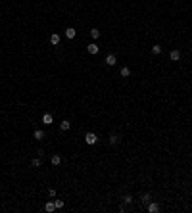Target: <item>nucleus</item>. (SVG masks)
I'll list each match as a JSON object with an SVG mask.
<instances>
[{
	"label": "nucleus",
	"mask_w": 192,
	"mask_h": 213,
	"mask_svg": "<svg viewBox=\"0 0 192 213\" xmlns=\"http://www.w3.org/2000/svg\"><path fill=\"white\" fill-rule=\"evenodd\" d=\"M85 142H87L89 146L96 144V142H98V136H96V133H87V135H85Z\"/></svg>",
	"instance_id": "1"
},
{
	"label": "nucleus",
	"mask_w": 192,
	"mask_h": 213,
	"mask_svg": "<svg viewBox=\"0 0 192 213\" xmlns=\"http://www.w3.org/2000/svg\"><path fill=\"white\" fill-rule=\"evenodd\" d=\"M115 64H117V56H115V54H108V56H106V65L113 67Z\"/></svg>",
	"instance_id": "2"
},
{
	"label": "nucleus",
	"mask_w": 192,
	"mask_h": 213,
	"mask_svg": "<svg viewBox=\"0 0 192 213\" xmlns=\"http://www.w3.org/2000/svg\"><path fill=\"white\" fill-rule=\"evenodd\" d=\"M161 207L160 204H156V202H148V213H158Z\"/></svg>",
	"instance_id": "3"
},
{
	"label": "nucleus",
	"mask_w": 192,
	"mask_h": 213,
	"mask_svg": "<svg viewBox=\"0 0 192 213\" xmlns=\"http://www.w3.org/2000/svg\"><path fill=\"white\" fill-rule=\"evenodd\" d=\"M87 50H89V54H92V56H94V54H98V52H100V46L96 44V42H90V44L87 46Z\"/></svg>",
	"instance_id": "4"
},
{
	"label": "nucleus",
	"mask_w": 192,
	"mask_h": 213,
	"mask_svg": "<svg viewBox=\"0 0 192 213\" xmlns=\"http://www.w3.org/2000/svg\"><path fill=\"white\" fill-rule=\"evenodd\" d=\"M50 163L54 165V167H58V165L62 163V155H60V154H54V155L50 157Z\"/></svg>",
	"instance_id": "5"
},
{
	"label": "nucleus",
	"mask_w": 192,
	"mask_h": 213,
	"mask_svg": "<svg viewBox=\"0 0 192 213\" xmlns=\"http://www.w3.org/2000/svg\"><path fill=\"white\" fill-rule=\"evenodd\" d=\"M52 123H54L52 113H44V115H42V125H52Z\"/></svg>",
	"instance_id": "6"
},
{
	"label": "nucleus",
	"mask_w": 192,
	"mask_h": 213,
	"mask_svg": "<svg viewBox=\"0 0 192 213\" xmlns=\"http://www.w3.org/2000/svg\"><path fill=\"white\" fill-rule=\"evenodd\" d=\"M169 58H171L173 62H179V60H181V52L179 50H171V52H169Z\"/></svg>",
	"instance_id": "7"
},
{
	"label": "nucleus",
	"mask_w": 192,
	"mask_h": 213,
	"mask_svg": "<svg viewBox=\"0 0 192 213\" xmlns=\"http://www.w3.org/2000/svg\"><path fill=\"white\" fill-rule=\"evenodd\" d=\"M75 35H77V31L73 27H67V29H65V37H67V39H75Z\"/></svg>",
	"instance_id": "8"
},
{
	"label": "nucleus",
	"mask_w": 192,
	"mask_h": 213,
	"mask_svg": "<svg viewBox=\"0 0 192 213\" xmlns=\"http://www.w3.org/2000/svg\"><path fill=\"white\" fill-rule=\"evenodd\" d=\"M31 165L35 169H38L40 165H42V159H40V155H37V157H33V161H31Z\"/></svg>",
	"instance_id": "9"
},
{
	"label": "nucleus",
	"mask_w": 192,
	"mask_h": 213,
	"mask_svg": "<svg viewBox=\"0 0 192 213\" xmlns=\"http://www.w3.org/2000/svg\"><path fill=\"white\" fill-rule=\"evenodd\" d=\"M50 42H52L54 46L60 44V35H58V33H52V35H50Z\"/></svg>",
	"instance_id": "10"
},
{
	"label": "nucleus",
	"mask_w": 192,
	"mask_h": 213,
	"mask_svg": "<svg viewBox=\"0 0 192 213\" xmlns=\"http://www.w3.org/2000/svg\"><path fill=\"white\" fill-rule=\"evenodd\" d=\"M60 129L64 131V133H65V131H69V129H71V123L67 121V119H64V121L60 123Z\"/></svg>",
	"instance_id": "11"
},
{
	"label": "nucleus",
	"mask_w": 192,
	"mask_h": 213,
	"mask_svg": "<svg viewBox=\"0 0 192 213\" xmlns=\"http://www.w3.org/2000/svg\"><path fill=\"white\" fill-rule=\"evenodd\" d=\"M54 209H56V204H54V202H46V206H44V211H48V213H52L54 211Z\"/></svg>",
	"instance_id": "12"
},
{
	"label": "nucleus",
	"mask_w": 192,
	"mask_h": 213,
	"mask_svg": "<svg viewBox=\"0 0 192 213\" xmlns=\"http://www.w3.org/2000/svg\"><path fill=\"white\" fill-rule=\"evenodd\" d=\"M33 136H35V140H42V138H44V131L37 129L35 133H33Z\"/></svg>",
	"instance_id": "13"
},
{
	"label": "nucleus",
	"mask_w": 192,
	"mask_h": 213,
	"mask_svg": "<svg viewBox=\"0 0 192 213\" xmlns=\"http://www.w3.org/2000/svg\"><path fill=\"white\" fill-rule=\"evenodd\" d=\"M117 142H119V135H109V144L111 146H115Z\"/></svg>",
	"instance_id": "14"
},
{
	"label": "nucleus",
	"mask_w": 192,
	"mask_h": 213,
	"mask_svg": "<svg viewBox=\"0 0 192 213\" xmlns=\"http://www.w3.org/2000/svg\"><path fill=\"white\" fill-rule=\"evenodd\" d=\"M119 73H121V77H129V75H131V69L125 65V67H121V71H119Z\"/></svg>",
	"instance_id": "15"
},
{
	"label": "nucleus",
	"mask_w": 192,
	"mask_h": 213,
	"mask_svg": "<svg viewBox=\"0 0 192 213\" xmlns=\"http://www.w3.org/2000/svg\"><path fill=\"white\" fill-rule=\"evenodd\" d=\"M90 37H92V39H98V37H100V31H98V29H90Z\"/></svg>",
	"instance_id": "16"
},
{
	"label": "nucleus",
	"mask_w": 192,
	"mask_h": 213,
	"mask_svg": "<svg viewBox=\"0 0 192 213\" xmlns=\"http://www.w3.org/2000/svg\"><path fill=\"white\" fill-rule=\"evenodd\" d=\"M152 54H161V46L160 44H154L152 46Z\"/></svg>",
	"instance_id": "17"
},
{
	"label": "nucleus",
	"mask_w": 192,
	"mask_h": 213,
	"mask_svg": "<svg viewBox=\"0 0 192 213\" xmlns=\"http://www.w3.org/2000/svg\"><path fill=\"white\" fill-rule=\"evenodd\" d=\"M150 200H152V196H150V194H142V202H144V204H148V202H150Z\"/></svg>",
	"instance_id": "18"
},
{
	"label": "nucleus",
	"mask_w": 192,
	"mask_h": 213,
	"mask_svg": "<svg viewBox=\"0 0 192 213\" xmlns=\"http://www.w3.org/2000/svg\"><path fill=\"white\" fill-rule=\"evenodd\" d=\"M54 204H56V209H62V207L65 206V204H64V200H56Z\"/></svg>",
	"instance_id": "19"
},
{
	"label": "nucleus",
	"mask_w": 192,
	"mask_h": 213,
	"mask_svg": "<svg viewBox=\"0 0 192 213\" xmlns=\"http://www.w3.org/2000/svg\"><path fill=\"white\" fill-rule=\"evenodd\" d=\"M123 202H125V204H131V202H133V196H131V194H127V196L123 198Z\"/></svg>",
	"instance_id": "20"
},
{
	"label": "nucleus",
	"mask_w": 192,
	"mask_h": 213,
	"mask_svg": "<svg viewBox=\"0 0 192 213\" xmlns=\"http://www.w3.org/2000/svg\"><path fill=\"white\" fill-rule=\"evenodd\" d=\"M48 196L54 198V196H56V190H54V188H48Z\"/></svg>",
	"instance_id": "21"
},
{
	"label": "nucleus",
	"mask_w": 192,
	"mask_h": 213,
	"mask_svg": "<svg viewBox=\"0 0 192 213\" xmlns=\"http://www.w3.org/2000/svg\"><path fill=\"white\" fill-rule=\"evenodd\" d=\"M0 83H2V79H0Z\"/></svg>",
	"instance_id": "22"
}]
</instances>
